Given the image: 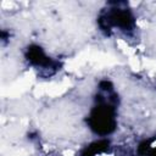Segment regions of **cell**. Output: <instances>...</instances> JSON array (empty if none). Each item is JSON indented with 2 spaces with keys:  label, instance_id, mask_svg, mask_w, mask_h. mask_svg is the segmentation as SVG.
<instances>
[{
  "label": "cell",
  "instance_id": "6",
  "mask_svg": "<svg viewBox=\"0 0 156 156\" xmlns=\"http://www.w3.org/2000/svg\"><path fill=\"white\" fill-rule=\"evenodd\" d=\"M149 145H150V141H144V143H141L140 146H139V152H140V154H144L145 150L149 149Z\"/></svg>",
  "mask_w": 156,
  "mask_h": 156
},
{
  "label": "cell",
  "instance_id": "2",
  "mask_svg": "<svg viewBox=\"0 0 156 156\" xmlns=\"http://www.w3.org/2000/svg\"><path fill=\"white\" fill-rule=\"evenodd\" d=\"M100 28L106 33L110 34L112 27H118L124 30H132L135 26V18L133 13L127 9H111L107 13H102L99 20Z\"/></svg>",
  "mask_w": 156,
  "mask_h": 156
},
{
  "label": "cell",
  "instance_id": "7",
  "mask_svg": "<svg viewBox=\"0 0 156 156\" xmlns=\"http://www.w3.org/2000/svg\"><path fill=\"white\" fill-rule=\"evenodd\" d=\"M150 156H156V149H155V150L151 152V155H150Z\"/></svg>",
  "mask_w": 156,
  "mask_h": 156
},
{
  "label": "cell",
  "instance_id": "3",
  "mask_svg": "<svg viewBox=\"0 0 156 156\" xmlns=\"http://www.w3.org/2000/svg\"><path fill=\"white\" fill-rule=\"evenodd\" d=\"M26 58L35 66H41V67H49L52 66L54 62L51 61L50 57H48L45 55V52L43 51V49L38 45H30L27 48L26 51Z\"/></svg>",
  "mask_w": 156,
  "mask_h": 156
},
{
  "label": "cell",
  "instance_id": "5",
  "mask_svg": "<svg viewBox=\"0 0 156 156\" xmlns=\"http://www.w3.org/2000/svg\"><path fill=\"white\" fill-rule=\"evenodd\" d=\"M100 88H101L102 90H108V91H111V90H112V83H111L110 80H102V82H100Z\"/></svg>",
  "mask_w": 156,
  "mask_h": 156
},
{
  "label": "cell",
  "instance_id": "4",
  "mask_svg": "<svg viewBox=\"0 0 156 156\" xmlns=\"http://www.w3.org/2000/svg\"><path fill=\"white\" fill-rule=\"evenodd\" d=\"M110 146V141L106 139H101V140H96L94 143H91L90 145H88L83 151H82V156H96L98 154H101L104 151H106Z\"/></svg>",
  "mask_w": 156,
  "mask_h": 156
},
{
  "label": "cell",
  "instance_id": "1",
  "mask_svg": "<svg viewBox=\"0 0 156 156\" xmlns=\"http://www.w3.org/2000/svg\"><path fill=\"white\" fill-rule=\"evenodd\" d=\"M98 100L99 102L90 111L87 122L94 133L99 135H107L111 134L117 126L116 107L115 104L102 101V96L100 95L96 96V101Z\"/></svg>",
  "mask_w": 156,
  "mask_h": 156
}]
</instances>
